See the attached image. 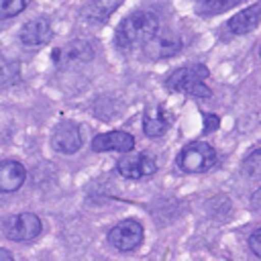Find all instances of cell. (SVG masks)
I'll list each match as a JSON object with an SVG mask.
<instances>
[{
  "label": "cell",
  "instance_id": "24",
  "mask_svg": "<svg viewBox=\"0 0 261 261\" xmlns=\"http://www.w3.org/2000/svg\"><path fill=\"white\" fill-rule=\"evenodd\" d=\"M259 55H261V47H259Z\"/></svg>",
  "mask_w": 261,
  "mask_h": 261
},
{
  "label": "cell",
  "instance_id": "16",
  "mask_svg": "<svg viewBox=\"0 0 261 261\" xmlns=\"http://www.w3.org/2000/svg\"><path fill=\"white\" fill-rule=\"evenodd\" d=\"M241 169L249 179H261V149H255L253 153H249Z\"/></svg>",
  "mask_w": 261,
  "mask_h": 261
},
{
  "label": "cell",
  "instance_id": "1",
  "mask_svg": "<svg viewBox=\"0 0 261 261\" xmlns=\"http://www.w3.org/2000/svg\"><path fill=\"white\" fill-rule=\"evenodd\" d=\"M157 33H159V18L149 10H137L118 24L114 35V45L124 51L137 45L145 47Z\"/></svg>",
  "mask_w": 261,
  "mask_h": 261
},
{
  "label": "cell",
  "instance_id": "23",
  "mask_svg": "<svg viewBox=\"0 0 261 261\" xmlns=\"http://www.w3.org/2000/svg\"><path fill=\"white\" fill-rule=\"evenodd\" d=\"M0 261H14V259L6 249H0Z\"/></svg>",
  "mask_w": 261,
  "mask_h": 261
},
{
  "label": "cell",
  "instance_id": "22",
  "mask_svg": "<svg viewBox=\"0 0 261 261\" xmlns=\"http://www.w3.org/2000/svg\"><path fill=\"white\" fill-rule=\"evenodd\" d=\"M251 208L255 212H261V188L253 192V196H251Z\"/></svg>",
  "mask_w": 261,
  "mask_h": 261
},
{
  "label": "cell",
  "instance_id": "20",
  "mask_svg": "<svg viewBox=\"0 0 261 261\" xmlns=\"http://www.w3.org/2000/svg\"><path fill=\"white\" fill-rule=\"evenodd\" d=\"M218 124H220V120H218L216 114L204 112V133H214L218 128Z\"/></svg>",
  "mask_w": 261,
  "mask_h": 261
},
{
  "label": "cell",
  "instance_id": "5",
  "mask_svg": "<svg viewBox=\"0 0 261 261\" xmlns=\"http://www.w3.org/2000/svg\"><path fill=\"white\" fill-rule=\"evenodd\" d=\"M108 243L118 251H133L143 243V226L133 218H124L108 230Z\"/></svg>",
  "mask_w": 261,
  "mask_h": 261
},
{
  "label": "cell",
  "instance_id": "8",
  "mask_svg": "<svg viewBox=\"0 0 261 261\" xmlns=\"http://www.w3.org/2000/svg\"><path fill=\"white\" fill-rule=\"evenodd\" d=\"M51 147L59 153H65V155H71L75 153L80 147H82V133H80V126L75 122H61L55 126L53 135H51Z\"/></svg>",
  "mask_w": 261,
  "mask_h": 261
},
{
  "label": "cell",
  "instance_id": "9",
  "mask_svg": "<svg viewBox=\"0 0 261 261\" xmlns=\"http://www.w3.org/2000/svg\"><path fill=\"white\" fill-rule=\"evenodd\" d=\"M51 37H53V29H51L49 18H45V16L31 18L20 29V41L24 45H29V47L45 45V43H49Z\"/></svg>",
  "mask_w": 261,
  "mask_h": 261
},
{
  "label": "cell",
  "instance_id": "11",
  "mask_svg": "<svg viewBox=\"0 0 261 261\" xmlns=\"http://www.w3.org/2000/svg\"><path fill=\"white\" fill-rule=\"evenodd\" d=\"M135 147V137L124 130H110L102 133L92 139V149L94 151H133Z\"/></svg>",
  "mask_w": 261,
  "mask_h": 261
},
{
  "label": "cell",
  "instance_id": "19",
  "mask_svg": "<svg viewBox=\"0 0 261 261\" xmlns=\"http://www.w3.org/2000/svg\"><path fill=\"white\" fill-rule=\"evenodd\" d=\"M24 8H27V2H22V0H2L0 2V14H2V18L16 16Z\"/></svg>",
  "mask_w": 261,
  "mask_h": 261
},
{
  "label": "cell",
  "instance_id": "3",
  "mask_svg": "<svg viewBox=\"0 0 261 261\" xmlns=\"http://www.w3.org/2000/svg\"><path fill=\"white\" fill-rule=\"evenodd\" d=\"M214 163H216V151L206 141L188 143L177 155V165L186 173H204Z\"/></svg>",
  "mask_w": 261,
  "mask_h": 261
},
{
  "label": "cell",
  "instance_id": "7",
  "mask_svg": "<svg viewBox=\"0 0 261 261\" xmlns=\"http://www.w3.org/2000/svg\"><path fill=\"white\" fill-rule=\"evenodd\" d=\"M143 49H145V55L151 59L171 57L181 51V37L175 31L165 29V31H159Z\"/></svg>",
  "mask_w": 261,
  "mask_h": 261
},
{
  "label": "cell",
  "instance_id": "17",
  "mask_svg": "<svg viewBox=\"0 0 261 261\" xmlns=\"http://www.w3.org/2000/svg\"><path fill=\"white\" fill-rule=\"evenodd\" d=\"M239 4V0H204L200 2L196 8L202 12V14H214V12H222V10H228L230 6Z\"/></svg>",
  "mask_w": 261,
  "mask_h": 261
},
{
  "label": "cell",
  "instance_id": "15",
  "mask_svg": "<svg viewBox=\"0 0 261 261\" xmlns=\"http://www.w3.org/2000/svg\"><path fill=\"white\" fill-rule=\"evenodd\" d=\"M116 8H118V2H102V0H98V2L86 4L82 12H84V16H86L88 20H92V22H104V20L110 16V12L116 10Z\"/></svg>",
  "mask_w": 261,
  "mask_h": 261
},
{
  "label": "cell",
  "instance_id": "14",
  "mask_svg": "<svg viewBox=\"0 0 261 261\" xmlns=\"http://www.w3.org/2000/svg\"><path fill=\"white\" fill-rule=\"evenodd\" d=\"M259 22H261V6L259 4H253V6L245 8L243 12L234 14L228 20V29H230L232 35H247L253 29H257Z\"/></svg>",
  "mask_w": 261,
  "mask_h": 261
},
{
  "label": "cell",
  "instance_id": "21",
  "mask_svg": "<svg viewBox=\"0 0 261 261\" xmlns=\"http://www.w3.org/2000/svg\"><path fill=\"white\" fill-rule=\"evenodd\" d=\"M249 247H251V251H253L257 257H261V228H257V230L249 237Z\"/></svg>",
  "mask_w": 261,
  "mask_h": 261
},
{
  "label": "cell",
  "instance_id": "2",
  "mask_svg": "<svg viewBox=\"0 0 261 261\" xmlns=\"http://www.w3.org/2000/svg\"><path fill=\"white\" fill-rule=\"evenodd\" d=\"M206 77H208V69L202 63H196V65H186V67L175 69L167 77L165 86L173 92H186L194 98H210L212 92L204 84Z\"/></svg>",
  "mask_w": 261,
  "mask_h": 261
},
{
  "label": "cell",
  "instance_id": "12",
  "mask_svg": "<svg viewBox=\"0 0 261 261\" xmlns=\"http://www.w3.org/2000/svg\"><path fill=\"white\" fill-rule=\"evenodd\" d=\"M171 122H173V118L163 106H151L143 114V130L147 137H153V139L163 137L167 133V128L171 126Z\"/></svg>",
  "mask_w": 261,
  "mask_h": 261
},
{
  "label": "cell",
  "instance_id": "13",
  "mask_svg": "<svg viewBox=\"0 0 261 261\" xmlns=\"http://www.w3.org/2000/svg\"><path fill=\"white\" fill-rule=\"evenodd\" d=\"M27 171L22 163L14 159H6L0 163V190L2 192H16L24 184Z\"/></svg>",
  "mask_w": 261,
  "mask_h": 261
},
{
  "label": "cell",
  "instance_id": "18",
  "mask_svg": "<svg viewBox=\"0 0 261 261\" xmlns=\"http://www.w3.org/2000/svg\"><path fill=\"white\" fill-rule=\"evenodd\" d=\"M20 63L18 61H4L2 65V82L4 86H10V84H18L20 80Z\"/></svg>",
  "mask_w": 261,
  "mask_h": 261
},
{
  "label": "cell",
  "instance_id": "10",
  "mask_svg": "<svg viewBox=\"0 0 261 261\" xmlns=\"http://www.w3.org/2000/svg\"><path fill=\"white\" fill-rule=\"evenodd\" d=\"M94 57V51L90 43L86 41H71L65 47H59L53 51V61L57 65H69V63H86Z\"/></svg>",
  "mask_w": 261,
  "mask_h": 261
},
{
  "label": "cell",
  "instance_id": "6",
  "mask_svg": "<svg viewBox=\"0 0 261 261\" xmlns=\"http://www.w3.org/2000/svg\"><path fill=\"white\" fill-rule=\"evenodd\" d=\"M116 169L126 179H143L157 171V165L151 155L147 153H128L118 159Z\"/></svg>",
  "mask_w": 261,
  "mask_h": 261
},
{
  "label": "cell",
  "instance_id": "4",
  "mask_svg": "<svg viewBox=\"0 0 261 261\" xmlns=\"http://www.w3.org/2000/svg\"><path fill=\"white\" fill-rule=\"evenodd\" d=\"M43 224L33 212H18L4 220V234L10 241H33L39 237Z\"/></svg>",
  "mask_w": 261,
  "mask_h": 261
}]
</instances>
